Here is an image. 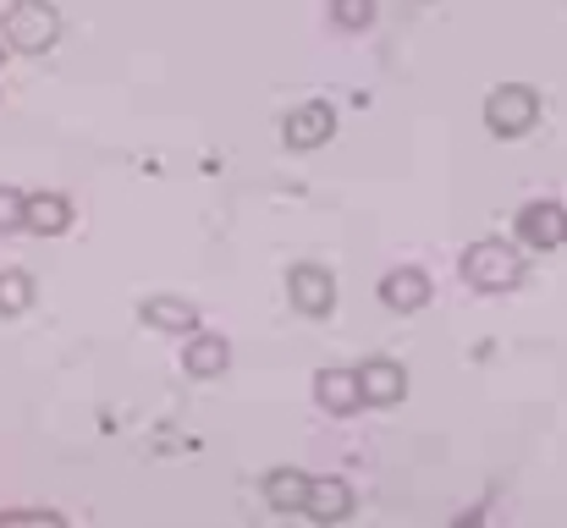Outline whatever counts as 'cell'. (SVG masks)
Listing matches in <instances>:
<instances>
[{"label": "cell", "mask_w": 567, "mask_h": 528, "mask_svg": "<svg viewBox=\"0 0 567 528\" xmlns=\"http://www.w3.org/2000/svg\"><path fill=\"white\" fill-rule=\"evenodd\" d=\"M396 396H402V369H396V363L375 358V363H364V369H359V402L385 407V402H396Z\"/></svg>", "instance_id": "cell-5"}, {"label": "cell", "mask_w": 567, "mask_h": 528, "mask_svg": "<svg viewBox=\"0 0 567 528\" xmlns=\"http://www.w3.org/2000/svg\"><path fill=\"white\" fill-rule=\"evenodd\" d=\"M463 528H474V524H463Z\"/></svg>", "instance_id": "cell-19"}, {"label": "cell", "mask_w": 567, "mask_h": 528, "mask_svg": "<svg viewBox=\"0 0 567 528\" xmlns=\"http://www.w3.org/2000/svg\"><path fill=\"white\" fill-rule=\"evenodd\" d=\"M380 298H385L391 309H424L430 281H424L419 270H396V276H385V281H380Z\"/></svg>", "instance_id": "cell-9"}, {"label": "cell", "mask_w": 567, "mask_h": 528, "mask_svg": "<svg viewBox=\"0 0 567 528\" xmlns=\"http://www.w3.org/2000/svg\"><path fill=\"white\" fill-rule=\"evenodd\" d=\"M337 127V116L326 111V105H303V111H292L287 116V144H298V149H315V144H326V133Z\"/></svg>", "instance_id": "cell-6"}, {"label": "cell", "mask_w": 567, "mask_h": 528, "mask_svg": "<svg viewBox=\"0 0 567 528\" xmlns=\"http://www.w3.org/2000/svg\"><path fill=\"white\" fill-rule=\"evenodd\" d=\"M17 226H22V193L0 187V231H17Z\"/></svg>", "instance_id": "cell-17"}, {"label": "cell", "mask_w": 567, "mask_h": 528, "mask_svg": "<svg viewBox=\"0 0 567 528\" xmlns=\"http://www.w3.org/2000/svg\"><path fill=\"white\" fill-rule=\"evenodd\" d=\"M55 11L44 6V0H22V6H11L6 11V33H11V44L17 50H50L55 44Z\"/></svg>", "instance_id": "cell-2"}, {"label": "cell", "mask_w": 567, "mask_h": 528, "mask_svg": "<svg viewBox=\"0 0 567 528\" xmlns=\"http://www.w3.org/2000/svg\"><path fill=\"white\" fill-rule=\"evenodd\" d=\"M303 507H309L320 524H337V518H348V513H353V490H348L342 479H309Z\"/></svg>", "instance_id": "cell-4"}, {"label": "cell", "mask_w": 567, "mask_h": 528, "mask_svg": "<svg viewBox=\"0 0 567 528\" xmlns=\"http://www.w3.org/2000/svg\"><path fill=\"white\" fill-rule=\"evenodd\" d=\"M0 528H61V518H50V513H0Z\"/></svg>", "instance_id": "cell-18"}, {"label": "cell", "mask_w": 567, "mask_h": 528, "mask_svg": "<svg viewBox=\"0 0 567 528\" xmlns=\"http://www.w3.org/2000/svg\"><path fill=\"white\" fill-rule=\"evenodd\" d=\"M463 276H468V287H480V292H507V287L518 281V253L502 248V242H474V248L463 253Z\"/></svg>", "instance_id": "cell-1"}, {"label": "cell", "mask_w": 567, "mask_h": 528, "mask_svg": "<svg viewBox=\"0 0 567 528\" xmlns=\"http://www.w3.org/2000/svg\"><path fill=\"white\" fill-rule=\"evenodd\" d=\"M303 496H309V479H303L298 468H276V474L265 479V501H270V507H281V513L303 507Z\"/></svg>", "instance_id": "cell-12"}, {"label": "cell", "mask_w": 567, "mask_h": 528, "mask_svg": "<svg viewBox=\"0 0 567 528\" xmlns=\"http://www.w3.org/2000/svg\"><path fill=\"white\" fill-rule=\"evenodd\" d=\"M287 292H292V303H298V309H309V314H326V309H331V298H337V287H331V276H326V270H292Z\"/></svg>", "instance_id": "cell-7"}, {"label": "cell", "mask_w": 567, "mask_h": 528, "mask_svg": "<svg viewBox=\"0 0 567 528\" xmlns=\"http://www.w3.org/2000/svg\"><path fill=\"white\" fill-rule=\"evenodd\" d=\"M28 298H33V281L17 276V270H6V276H0V314H22Z\"/></svg>", "instance_id": "cell-15"}, {"label": "cell", "mask_w": 567, "mask_h": 528, "mask_svg": "<svg viewBox=\"0 0 567 528\" xmlns=\"http://www.w3.org/2000/svg\"><path fill=\"white\" fill-rule=\"evenodd\" d=\"M220 369H226V342L220 337H204V342L188 348V374L204 380V374H220Z\"/></svg>", "instance_id": "cell-14"}, {"label": "cell", "mask_w": 567, "mask_h": 528, "mask_svg": "<svg viewBox=\"0 0 567 528\" xmlns=\"http://www.w3.org/2000/svg\"><path fill=\"white\" fill-rule=\"evenodd\" d=\"M485 122H491V133H524L529 122H535V94L529 89H496L491 94V105H485Z\"/></svg>", "instance_id": "cell-3"}, {"label": "cell", "mask_w": 567, "mask_h": 528, "mask_svg": "<svg viewBox=\"0 0 567 528\" xmlns=\"http://www.w3.org/2000/svg\"><path fill=\"white\" fill-rule=\"evenodd\" d=\"M524 237L535 248H557V242H567V215L557 204H529L524 209Z\"/></svg>", "instance_id": "cell-8"}, {"label": "cell", "mask_w": 567, "mask_h": 528, "mask_svg": "<svg viewBox=\"0 0 567 528\" xmlns=\"http://www.w3.org/2000/svg\"><path fill=\"white\" fill-rule=\"evenodd\" d=\"M375 17V0H337V22L342 28H364Z\"/></svg>", "instance_id": "cell-16"}, {"label": "cell", "mask_w": 567, "mask_h": 528, "mask_svg": "<svg viewBox=\"0 0 567 528\" xmlns=\"http://www.w3.org/2000/svg\"><path fill=\"white\" fill-rule=\"evenodd\" d=\"M315 391H320V402H326L331 413H353V407H359V374H348V369H326V374L315 380Z\"/></svg>", "instance_id": "cell-10"}, {"label": "cell", "mask_w": 567, "mask_h": 528, "mask_svg": "<svg viewBox=\"0 0 567 528\" xmlns=\"http://www.w3.org/2000/svg\"><path fill=\"white\" fill-rule=\"evenodd\" d=\"M22 220L33 226V231H61L66 220H72V209H66V198H55V193H39V198H22Z\"/></svg>", "instance_id": "cell-11"}, {"label": "cell", "mask_w": 567, "mask_h": 528, "mask_svg": "<svg viewBox=\"0 0 567 528\" xmlns=\"http://www.w3.org/2000/svg\"><path fill=\"white\" fill-rule=\"evenodd\" d=\"M144 320H150L155 331H193V309L188 303H177V298H155V303H144Z\"/></svg>", "instance_id": "cell-13"}]
</instances>
